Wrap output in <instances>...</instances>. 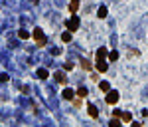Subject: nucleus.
I'll return each mask as SVG.
<instances>
[{
    "label": "nucleus",
    "instance_id": "nucleus-1",
    "mask_svg": "<svg viewBox=\"0 0 148 127\" xmlns=\"http://www.w3.org/2000/svg\"><path fill=\"white\" fill-rule=\"evenodd\" d=\"M32 36H34V40H36V44H37V48H43L45 46V34H43V30H39V28H36L34 32H32Z\"/></svg>",
    "mask_w": 148,
    "mask_h": 127
},
{
    "label": "nucleus",
    "instance_id": "nucleus-2",
    "mask_svg": "<svg viewBox=\"0 0 148 127\" xmlns=\"http://www.w3.org/2000/svg\"><path fill=\"white\" fill-rule=\"evenodd\" d=\"M67 24V28H69V32H73V30H77L79 28V18H77V14H71V18L65 22Z\"/></svg>",
    "mask_w": 148,
    "mask_h": 127
},
{
    "label": "nucleus",
    "instance_id": "nucleus-3",
    "mask_svg": "<svg viewBox=\"0 0 148 127\" xmlns=\"http://www.w3.org/2000/svg\"><path fill=\"white\" fill-rule=\"evenodd\" d=\"M116 101H118V93L109 89V91H107V103H109V105H114Z\"/></svg>",
    "mask_w": 148,
    "mask_h": 127
},
{
    "label": "nucleus",
    "instance_id": "nucleus-4",
    "mask_svg": "<svg viewBox=\"0 0 148 127\" xmlns=\"http://www.w3.org/2000/svg\"><path fill=\"white\" fill-rule=\"evenodd\" d=\"M87 111H89V115H91L93 119H97V117H99V111H97V107H95L93 103H89V105H87Z\"/></svg>",
    "mask_w": 148,
    "mask_h": 127
},
{
    "label": "nucleus",
    "instance_id": "nucleus-5",
    "mask_svg": "<svg viewBox=\"0 0 148 127\" xmlns=\"http://www.w3.org/2000/svg\"><path fill=\"white\" fill-rule=\"evenodd\" d=\"M79 10V0H69V14H77Z\"/></svg>",
    "mask_w": 148,
    "mask_h": 127
},
{
    "label": "nucleus",
    "instance_id": "nucleus-6",
    "mask_svg": "<svg viewBox=\"0 0 148 127\" xmlns=\"http://www.w3.org/2000/svg\"><path fill=\"white\" fill-rule=\"evenodd\" d=\"M107 56H109V52H107V48H103V46H101V48L97 50V60H105Z\"/></svg>",
    "mask_w": 148,
    "mask_h": 127
},
{
    "label": "nucleus",
    "instance_id": "nucleus-7",
    "mask_svg": "<svg viewBox=\"0 0 148 127\" xmlns=\"http://www.w3.org/2000/svg\"><path fill=\"white\" fill-rule=\"evenodd\" d=\"M95 66H97V70H99V72H107V68H109L105 60H97V64H95Z\"/></svg>",
    "mask_w": 148,
    "mask_h": 127
},
{
    "label": "nucleus",
    "instance_id": "nucleus-8",
    "mask_svg": "<svg viewBox=\"0 0 148 127\" xmlns=\"http://www.w3.org/2000/svg\"><path fill=\"white\" fill-rule=\"evenodd\" d=\"M73 97H75V91H73V89H69V87H67V89H63V99H69V101H71Z\"/></svg>",
    "mask_w": 148,
    "mask_h": 127
},
{
    "label": "nucleus",
    "instance_id": "nucleus-9",
    "mask_svg": "<svg viewBox=\"0 0 148 127\" xmlns=\"http://www.w3.org/2000/svg\"><path fill=\"white\" fill-rule=\"evenodd\" d=\"M120 119H122L124 123H130V121H132V115H130L128 111H124V113H120Z\"/></svg>",
    "mask_w": 148,
    "mask_h": 127
},
{
    "label": "nucleus",
    "instance_id": "nucleus-10",
    "mask_svg": "<svg viewBox=\"0 0 148 127\" xmlns=\"http://www.w3.org/2000/svg\"><path fill=\"white\" fill-rule=\"evenodd\" d=\"M97 16H99V18H107V8H105V6H99Z\"/></svg>",
    "mask_w": 148,
    "mask_h": 127
},
{
    "label": "nucleus",
    "instance_id": "nucleus-11",
    "mask_svg": "<svg viewBox=\"0 0 148 127\" xmlns=\"http://www.w3.org/2000/svg\"><path fill=\"white\" fill-rule=\"evenodd\" d=\"M55 80H57L59 84H65V74H63V72H57V74H55Z\"/></svg>",
    "mask_w": 148,
    "mask_h": 127
},
{
    "label": "nucleus",
    "instance_id": "nucleus-12",
    "mask_svg": "<svg viewBox=\"0 0 148 127\" xmlns=\"http://www.w3.org/2000/svg\"><path fill=\"white\" fill-rule=\"evenodd\" d=\"M18 38H20V40H28V38H30V34H28L26 30H20V32H18Z\"/></svg>",
    "mask_w": 148,
    "mask_h": 127
},
{
    "label": "nucleus",
    "instance_id": "nucleus-13",
    "mask_svg": "<svg viewBox=\"0 0 148 127\" xmlns=\"http://www.w3.org/2000/svg\"><path fill=\"white\" fill-rule=\"evenodd\" d=\"M37 78H39V80H45V78H47V70H43V68L37 70Z\"/></svg>",
    "mask_w": 148,
    "mask_h": 127
},
{
    "label": "nucleus",
    "instance_id": "nucleus-14",
    "mask_svg": "<svg viewBox=\"0 0 148 127\" xmlns=\"http://www.w3.org/2000/svg\"><path fill=\"white\" fill-rule=\"evenodd\" d=\"M87 93H89L87 87H79V89H77V95H79V97H87Z\"/></svg>",
    "mask_w": 148,
    "mask_h": 127
},
{
    "label": "nucleus",
    "instance_id": "nucleus-15",
    "mask_svg": "<svg viewBox=\"0 0 148 127\" xmlns=\"http://www.w3.org/2000/svg\"><path fill=\"white\" fill-rule=\"evenodd\" d=\"M99 89H101V91H109V89H111V85L107 84V82H101V84H99Z\"/></svg>",
    "mask_w": 148,
    "mask_h": 127
},
{
    "label": "nucleus",
    "instance_id": "nucleus-16",
    "mask_svg": "<svg viewBox=\"0 0 148 127\" xmlns=\"http://www.w3.org/2000/svg\"><path fill=\"white\" fill-rule=\"evenodd\" d=\"M61 40L63 42H71V32H63L61 34Z\"/></svg>",
    "mask_w": 148,
    "mask_h": 127
},
{
    "label": "nucleus",
    "instance_id": "nucleus-17",
    "mask_svg": "<svg viewBox=\"0 0 148 127\" xmlns=\"http://www.w3.org/2000/svg\"><path fill=\"white\" fill-rule=\"evenodd\" d=\"M109 60H111V62H116V60H118V52H111V54H109Z\"/></svg>",
    "mask_w": 148,
    "mask_h": 127
},
{
    "label": "nucleus",
    "instance_id": "nucleus-18",
    "mask_svg": "<svg viewBox=\"0 0 148 127\" xmlns=\"http://www.w3.org/2000/svg\"><path fill=\"white\" fill-rule=\"evenodd\" d=\"M111 127H116V125H120V121H118V117H112L111 119V123H109Z\"/></svg>",
    "mask_w": 148,
    "mask_h": 127
},
{
    "label": "nucleus",
    "instance_id": "nucleus-19",
    "mask_svg": "<svg viewBox=\"0 0 148 127\" xmlns=\"http://www.w3.org/2000/svg\"><path fill=\"white\" fill-rule=\"evenodd\" d=\"M81 66H83V70H91V64L87 60H81Z\"/></svg>",
    "mask_w": 148,
    "mask_h": 127
},
{
    "label": "nucleus",
    "instance_id": "nucleus-20",
    "mask_svg": "<svg viewBox=\"0 0 148 127\" xmlns=\"http://www.w3.org/2000/svg\"><path fill=\"white\" fill-rule=\"evenodd\" d=\"M8 80H10V78H8L6 74H0V84H4V82H8Z\"/></svg>",
    "mask_w": 148,
    "mask_h": 127
},
{
    "label": "nucleus",
    "instance_id": "nucleus-21",
    "mask_svg": "<svg viewBox=\"0 0 148 127\" xmlns=\"http://www.w3.org/2000/svg\"><path fill=\"white\" fill-rule=\"evenodd\" d=\"M63 70H73V64H71V62H67V64H63Z\"/></svg>",
    "mask_w": 148,
    "mask_h": 127
},
{
    "label": "nucleus",
    "instance_id": "nucleus-22",
    "mask_svg": "<svg viewBox=\"0 0 148 127\" xmlns=\"http://www.w3.org/2000/svg\"><path fill=\"white\" fill-rule=\"evenodd\" d=\"M128 56H138V50H128Z\"/></svg>",
    "mask_w": 148,
    "mask_h": 127
}]
</instances>
